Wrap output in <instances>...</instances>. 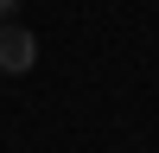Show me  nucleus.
<instances>
[{"mask_svg": "<svg viewBox=\"0 0 159 153\" xmlns=\"http://www.w3.org/2000/svg\"><path fill=\"white\" fill-rule=\"evenodd\" d=\"M32 64H38V38L25 32L19 19H0V70H7V76H25Z\"/></svg>", "mask_w": 159, "mask_h": 153, "instance_id": "f257e3e1", "label": "nucleus"}, {"mask_svg": "<svg viewBox=\"0 0 159 153\" xmlns=\"http://www.w3.org/2000/svg\"><path fill=\"white\" fill-rule=\"evenodd\" d=\"M25 7V0H0V19H13V13H19Z\"/></svg>", "mask_w": 159, "mask_h": 153, "instance_id": "f03ea898", "label": "nucleus"}]
</instances>
